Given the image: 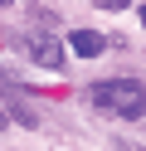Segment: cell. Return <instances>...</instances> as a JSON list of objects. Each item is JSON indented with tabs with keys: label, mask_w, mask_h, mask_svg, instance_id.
Listing matches in <instances>:
<instances>
[{
	"label": "cell",
	"mask_w": 146,
	"mask_h": 151,
	"mask_svg": "<svg viewBox=\"0 0 146 151\" xmlns=\"http://www.w3.org/2000/svg\"><path fill=\"white\" fill-rule=\"evenodd\" d=\"M88 98L102 112H117V117H146V88L136 78H102V83H93Z\"/></svg>",
	"instance_id": "cell-1"
},
{
	"label": "cell",
	"mask_w": 146,
	"mask_h": 151,
	"mask_svg": "<svg viewBox=\"0 0 146 151\" xmlns=\"http://www.w3.org/2000/svg\"><path fill=\"white\" fill-rule=\"evenodd\" d=\"M19 49H24L34 63H44V68H58V63H63V54H68L63 44H58V34L44 29V24H34V29L19 34Z\"/></svg>",
	"instance_id": "cell-2"
},
{
	"label": "cell",
	"mask_w": 146,
	"mask_h": 151,
	"mask_svg": "<svg viewBox=\"0 0 146 151\" xmlns=\"http://www.w3.org/2000/svg\"><path fill=\"white\" fill-rule=\"evenodd\" d=\"M68 49H73V54H83V59H97V54L107 49V39H102V34H93V29H73Z\"/></svg>",
	"instance_id": "cell-3"
},
{
	"label": "cell",
	"mask_w": 146,
	"mask_h": 151,
	"mask_svg": "<svg viewBox=\"0 0 146 151\" xmlns=\"http://www.w3.org/2000/svg\"><path fill=\"white\" fill-rule=\"evenodd\" d=\"M97 5H102V10H127L132 0H97Z\"/></svg>",
	"instance_id": "cell-4"
},
{
	"label": "cell",
	"mask_w": 146,
	"mask_h": 151,
	"mask_svg": "<svg viewBox=\"0 0 146 151\" xmlns=\"http://www.w3.org/2000/svg\"><path fill=\"white\" fill-rule=\"evenodd\" d=\"M141 24H146V5H141Z\"/></svg>",
	"instance_id": "cell-5"
},
{
	"label": "cell",
	"mask_w": 146,
	"mask_h": 151,
	"mask_svg": "<svg viewBox=\"0 0 146 151\" xmlns=\"http://www.w3.org/2000/svg\"><path fill=\"white\" fill-rule=\"evenodd\" d=\"M0 127H5V117H0Z\"/></svg>",
	"instance_id": "cell-6"
},
{
	"label": "cell",
	"mask_w": 146,
	"mask_h": 151,
	"mask_svg": "<svg viewBox=\"0 0 146 151\" xmlns=\"http://www.w3.org/2000/svg\"><path fill=\"white\" fill-rule=\"evenodd\" d=\"M0 83H5V73H0Z\"/></svg>",
	"instance_id": "cell-7"
}]
</instances>
